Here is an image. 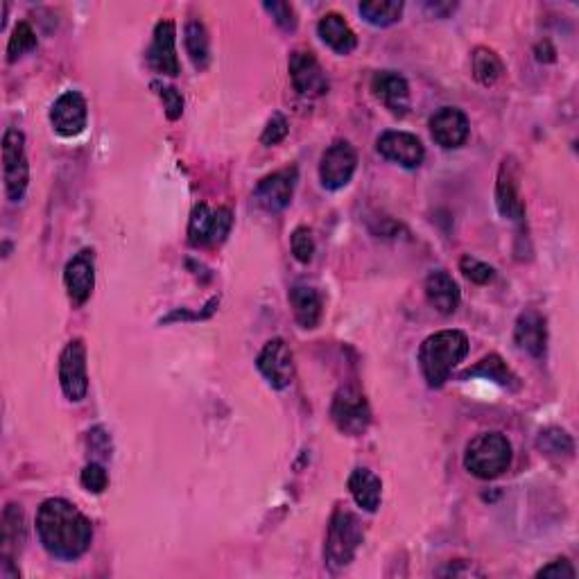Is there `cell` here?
<instances>
[{
  "mask_svg": "<svg viewBox=\"0 0 579 579\" xmlns=\"http://www.w3.org/2000/svg\"><path fill=\"white\" fill-rule=\"evenodd\" d=\"M66 295L73 306H84L91 299L95 288V256L93 249H82L66 263L64 270Z\"/></svg>",
  "mask_w": 579,
  "mask_h": 579,
  "instance_id": "obj_14",
  "label": "cell"
},
{
  "mask_svg": "<svg viewBox=\"0 0 579 579\" xmlns=\"http://www.w3.org/2000/svg\"><path fill=\"white\" fill-rule=\"evenodd\" d=\"M537 446H539V451L550 457V460H570L575 453V444H573V439H570V435L566 430H561L557 426H550L546 430H541L539 432V437H537Z\"/></svg>",
  "mask_w": 579,
  "mask_h": 579,
  "instance_id": "obj_30",
  "label": "cell"
},
{
  "mask_svg": "<svg viewBox=\"0 0 579 579\" xmlns=\"http://www.w3.org/2000/svg\"><path fill=\"white\" fill-rule=\"evenodd\" d=\"M426 299L439 315H453L460 308V285L446 270H435L426 279Z\"/></svg>",
  "mask_w": 579,
  "mask_h": 579,
  "instance_id": "obj_21",
  "label": "cell"
},
{
  "mask_svg": "<svg viewBox=\"0 0 579 579\" xmlns=\"http://www.w3.org/2000/svg\"><path fill=\"white\" fill-rule=\"evenodd\" d=\"M512 444L503 432H482L464 453L466 471L480 480H496L512 466Z\"/></svg>",
  "mask_w": 579,
  "mask_h": 579,
  "instance_id": "obj_4",
  "label": "cell"
},
{
  "mask_svg": "<svg viewBox=\"0 0 579 579\" xmlns=\"http://www.w3.org/2000/svg\"><path fill=\"white\" fill-rule=\"evenodd\" d=\"M466 353H469V337L462 331L428 335L419 347V367L428 387L432 390L442 387L451 378L453 369L466 358Z\"/></svg>",
  "mask_w": 579,
  "mask_h": 579,
  "instance_id": "obj_2",
  "label": "cell"
},
{
  "mask_svg": "<svg viewBox=\"0 0 579 579\" xmlns=\"http://www.w3.org/2000/svg\"><path fill=\"white\" fill-rule=\"evenodd\" d=\"M557 53H555V48L550 46V41H543V43H539L537 46V59L539 62H555V57Z\"/></svg>",
  "mask_w": 579,
  "mask_h": 579,
  "instance_id": "obj_40",
  "label": "cell"
},
{
  "mask_svg": "<svg viewBox=\"0 0 579 579\" xmlns=\"http://www.w3.org/2000/svg\"><path fill=\"white\" fill-rule=\"evenodd\" d=\"M537 577H548V579H575L577 577V570L573 568L568 559H555L550 561L548 566H543L541 570H537Z\"/></svg>",
  "mask_w": 579,
  "mask_h": 579,
  "instance_id": "obj_38",
  "label": "cell"
},
{
  "mask_svg": "<svg viewBox=\"0 0 579 579\" xmlns=\"http://www.w3.org/2000/svg\"><path fill=\"white\" fill-rule=\"evenodd\" d=\"M290 80L295 91L306 98H319L328 91V80L322 64L310 50H295L290 55Z\"/></svg>",
  "mask_w": 579,
  "mask_h": 579,
  "instance_id": "obj_12",
  "label": "cell"
},
{
  "mask_svg": "<svg viewBox=\"0 0 579 579\" xmlns=\"http://www.w3.org/2000/svg\"><path fill=\"white\" fill-rule=\"evenodd\" d=\"M233 227V215L227 206L211 209L209 204H197L190 213L188 243L193 247H215L227 240Z\"/></svg>",
  "mask_w": 579,
  "mask_h": 579,
  "instance_id": "obj_7",
  "label": "cell"
},
{
  "mask_svg": "<svg viewBox=\"0 0 579 579\" xmlns=\"http://www.w3.org/2000/svg\"><path fill=\"white\" fill-rule=\"evenodd\" d=\"M471 125L469 118L462 109L455 107H442L435 116L430 118V134L432 141L437 145H442L444 150H457L462 148L469 138Z\"/></svg>",
  "mask_w": 579,
  "mask_h": 579,
  "instance_id": "obj_19",
  "label": "cell"
},
{
  "mask_svg": "<svg viewBox=\"0 0 579 579\" xmlns=\"http://www.w3.org/2000/svg\"><path fill=\"white\" fill-rule=\"evenodd\" d=\"M376 150L387 161L399 163L401 168L414 170L426 159V148L417 136L410 132H385L376 141Z\"/></svg>",
  "mask_w": 579,
  "mask_h": 579,
  "instance_id": "obj_16",
  "label": "cell"
},
{
  "mask_svg": "<svg viewBox=\"0 0 579 579\" xmlns=\"http://www.w3.org/2000/svg\"><path fill=\"white\" fill-rule=\"evenodd\" d=\"M455 3H426V10L435 14V19H446L448 14L455 12Z\"/></svg>",
  "mask_w": 579,
  "mask_h": 579,
  "instance_id": "obj_39",
  "label": "cell"
},
{
  "mask_svg": "<svg viewBox=\"0 0 579 579\" xmlns=\"http://www.w3.org/2000/svg\"><path fill=\"white\" fill-rule=\"evenodd\" d=\"M148 66L154 73L177 77L181 73L177 57V25L170 19L159 21L154 28L152 46L148 50Z\"/></svg>",
  "mask_w": 579,
  "mask_h": 579,
  "instance_id": "obj_13",
  "label": "cell"
},
{
  "mask_svg": "<svg viewBox=\"0 0 579 579\" xmlns=\"http://www.w3.org/2000/svg\"><path fill=\"white\" fill-rule=\"evenodd\" d=\"M0 559H14L16 552L25 543V516L19 505L10 503L3 512V525H0Z\"/></svg>",
  "mask_w": 579,
  "mask_h": 579,
  "instance_id": "obj_26",
  "label": "cell"
},
{
  "mask_svg": "<svg viewBox=\"0 0 579 579\" xmlns=\"http://www.w3.org/2000/svg\"><path fill=\"white\" fill-rule=\"evenodd\" d=\"M3 179L10 202H21L30 184L28 154H25V136L10 127L3 136Z\"/></svg>",
  "mask_w": 579,
  "mask_h": 579,
  "instance_id": "obj_6",
  "label": "cell"
},
{
  "mask_svg": "<svg viewBox=\"0 0 579 579\" xmlns=\"http://www.w3.org/2000/svg\"><path fill=\"white\" fill-rule=\"evenodd\" d=\"M152 89L157 91V95L163 102V111H166L168 120H179L184 116V95H181L175 86H166V84H152Z\"/></svg>",
  "mask_w": 579,
  "mask_h": 579,
  "instance_id": "obj_33",
  "label": "cell"
},
{
  "mask_svg": "<svg viewBox=\"0 0 579 579\" xmlns=\"http://www.w3.org/2000/svg\"><path fill=\"white\" fill-rule=\"evenodd\" d=\"M462 380H469V378H485L491 380V383H496L500 387H505V390H518L521 383H518V378L512 369L505 365V360L498 356V353H489V356L482 358L478 365L469 367L466 371H462Z\"/></svg>",
  "mask_w": 579,
  "mask_h": 579,
  "instance_id": "obj_25",
  "label": "cell"
},
{
  "mask_svg": "<svg viewBox=\"0 0 579 579\" xmlns=\"http://www.w3.org/2000/svg\"><path fill=\"white\" fill-rule=\"evenodd\" d=\"M365 539V527L360 518L347 507H337L331 523H328L326 543H324V559L331 570L347 568L358 555V548Z\"/></svg>",
  "mask_w": 579,
  "mask_h": 579,
  "instance_id": "obj_3",
  "label": "cell"
},
{
  "mask_svg": "<svg viewBox=\"0 0 579 579\" xmlns=\"http://www.w3.org/2000/svg\"><path fill=\"white\" fill-rule=\"evenodd\" d=\"M86 123H89V105H86L84 95L77 91L59 95L50 109V125L55 132L64 138H75L84 132Z\"/></svg>",
  "mask_w": 579,
  "mask_h": 579,
  "instance_id": "obj_11",
  "label": "cell"
},
{
  "mask_svg": "<svg viewBox=\"0 0 579 579\" xmlns=\"http://www.w3.org/2000/svg\"><path fill=\"white\" fill-rule=\"evenodd\" d=\"M358 12L369 25L390 28V25L401 21L403 3L401 0H367V3L358 5Z\"/></svg>",
  "mask_w": 579,
  "mask_h": 579,
  "instance_id": "obj_28",
  "label": "cell"
},
{
  "mask_svg": "<svg viewBox=\"0 0 579 579\" xmlns=\"http://www.w3.org/2000/svg\"><path fill=\"white\" fill-rule=\"evenodd\" d=\"M184 43L190 62L197 71H206L211 64V39L202 21H188L184 28Z\"/></svg>",
  "mask_w": 579,
  "mask_h": 579,
  "instance_id": "obj_27",
  "label": "cell"
},
{
  "mask_svg": "<svg viewBox=\"0 0 579 579\" xmlns=\"http://www.w3.org/2000/svg\"><path fill=\"white\" fill-rule=\"evenodd\" d=\"M514 342L518 349H523L534 358H543L548 349V326L546 319L537 310H525V313L516 319L514 328Z\"/></svg>",
  "mask_w": 579,
  "mask_h": 579,
  "instance_id": "obj_20",
  "label": "cell"
},
{
  "mask_svg": "<svg viewBox=\"0 0 579 579\" xmlns=\"http://www.w3.org/2000/svg\"><path fill=\"white\" fill-rule=\"evenodd\" d=\"M496 206L498 213L505 220L523 224L525 222V202L521 197V188H518L516 166L512 159H505L500 163L498 179H496Z\"/></svg>",
  "mask_w": 579,
  "mask_h": 579,
  "instance_id": "obj_17",
  "label": "cell"
},
{
  "mask_svg": "<svg viewBox=\"0 0 579 579\" xmlns=\"http://www.w3.org/2000/svg\"><path fill=\"white\" fill-rule=\"evenodd\" d=\"M471 62H473V77L482 86H494L505 73L503 59H500L494 50L485 46L473 50Z\"/></svg>",
  "mask_w": 579,
  "mask_h": 579,
  "instance_id": "obj_29",
  "label": "cell"
},
{
  "mask_svg": "<svg viewBox=\"0 0 579 579\" xmlns=\"http://www.w3.org/2000/svg\"><path fill=\"white\" fill-rule=\"evenodd\" d=\"M80 482L86 491H91V494H105V489L109 487L107 469L98 462L86 464L82 475H80Z\"/></svg>",
  "mask_w": 579,
  "mask_h": 579,
  "instance_id": "obj_35",
  "label": "cell"
},
{
  "mask_svg": "<svg viewBox=\"0 0 579 579\" xmlns=\"http://www.w3.org/2000/svg\"><path fill=\"white\" fill-rule=\"evenodd\" d=\"M256 367L274 390H285V387L292 385V378H295L292 351L281 337H274V340L265 344L256 358Z\"/></svg>",
  "mask_w": 579,
  "mask_h": 579,
  "instance_id": "obj_10",
  "label": "cell"
},
{
  "mask_svg": "<svg viewBox=\"0 0 579 579\" xmlns=\"http://www.w3.org/2000/svg\"><path fill=\"white\" fill-rule=\"evenodd\" d=\"M439 575H453V577H462V575H482V570H473V566L469 568H457V566H448L446 570H442Z\"/></svg>",
  "mask_w": 579,
  "mask_h": 579,
  "instance_id": "obj_41",
  "label": "cell"
},
{
  "mask_svg": "<svg viewBox=\"0 0 579 579\" xmlns=\"http://www.w3.org/2000/svg\"><path fill=\"white\" fill-rule=\"evenodd\" d=\"M295 186H297V168H285L276 170L272 175L258 181L254 195L265 211L276 213L283 211L285 206L292 202Z\"/></svg>",
  "mask_w": 579,
  "mask_h": 579,
  "instance_id": "obj_18",
  "label": "cell"
},
{
  "mask_svg": "<svg viewBox=\"0 0 579 579\" xmlns=\"http://www.w3.org/2000/svg\"><path fill=\"white\" fill-rule=\"evenodd\" d=\"M460 272L475 285H487L496 279L494 267L478 261V258H473V256H462Z\"/></svg>",
  "mask_w": 579,
  "mask_h": 579,
  "instance_id": "obj_32",
  "label": "cell"
},
{
  "mask_svg": "<svg viewBox=\"0 0 579 579\" xmlns=\"http://www.w3.org/2000/svg\"><path fill=\"white\" fill-rule=\"evenodd\" d=\"M358 170V152L349 141L328 145L319 161V181L326 190H342L351 184Z\"/></svg>",
  "mask_w": 579,
  "mask_h": 579,
  "instance_id": "obj_9",
  "label": "cell"
},
{
  "mask_svg": "<svg viewBox=\"0 0 579 579\" xmlns=\"http://www.w3.org/2000/svg\"><path fill=\"white\" fill-rule=\"evenodd\" d=\"M263 7L272 14L274 23L279 25L281 30L285 32L297 30V14H295V7H292L290 3H265Z\"/></svg>",
  "mask_w": 579,
  "mask_h": 579,
  "instance_id": "obj_36",
  "label": "cell"
},
{
  "mask_svg": "<svg viewBox=\"0 0 579 579\" xmlns=\"http://www.w3.org/2000/svg\"><path fill=\"white\" fill-rule=\"evenodd\" d=\"M34 48H37V32L32 30V25L28 21H21L14 28L10 43H7V62L14 64L16 59L30 53Z\"/></svg>",
  "mask_w": 579,
  "mask_h": 579,
  "instance_id": "obj_31",
  "label": "cell"
},
{
  "mask_svg": "<svg viewBox=\"0 0 579 579\" xmlns=\"http://www.w3.org/2000/svg\"><path fill=\"white\" fill-rule=\"evenodd\" d=\"M290 245H292V254L299 263L308 265L313 261L315 256V238H313V231L308 227H297L292 231V238H290Z\"/></svg>",
  "mask_w": 579,
  "mask_h": 579,
  "instance_id": "obj_34",
  "label": "cell"
},
{
  "mask_svg": "<svg viewBox=\"0 0 579 579\" xmlns=\"http://www.w3.org/2000/svg\"><path fill=\"white\" fill-rule=\"evenodd\" d=\"M331 419L335 428L349 437L365 435L371 423V408L358 385H342L333 396Z\"/></svg>",
  "mask_w": 579,
  "mask_h": 579,
  "instance_id": "obj_5",
  "label": "cell"
},
{
  "mask_svg": "<svg viewBox=\"0 0 579 579\" xmlns=\"http://www.w3.org/2000/svg\"><path fill=\"white\" fill-rule=\"evenodd\" d=\"M37 534L41 546L64 561L82 557L93 541L89 518L64 498H50L41 503L37 512Z\"/></svg>",
  "mask_w": 579,
  "mask_h": 579,
  "instance_id": "obj_1",
  "label": "cell"
},
{
  "mask_svg": "<svg viewBox=\"0 0 579 579\" xmlns=\"http://www.w3.org/2000/svg\"><path fill=\"white\" fill-rule=\"evenodd\" d=\"M349 491L356 505L369 514H374L383 500V482L369 469H356L349 475Z\"/></svg>",
  "mask_w": 579,
  "mask_h": 579,
  "instance_id": "obj_24",
  "label": "cell"
},
{
  "mask_svg": "<svg viewBox=\"0 0 579 579\" xmlns=\"http://www.w3.org/2000/svg\"><path fill=\"white\" fill-rule=\"evenodd\" d=\"M288 120H285L283 114H274L270 118V123H267L265 132L261 136V143L267 145V148H272V145H279L285 136H288Z\"/></svg>",
  "mask_w": 579,
  "mask_h": 579,
  "instance_id": "obj_37",
  "label": "cell"
},
{
  "mask_svg": "<svg viewBox=\"0 0 579 579\" xmlns=\"http://www.w3.org/2000/svg\"><path fill=\"white\" fill-rule=\"evenodd\" d=\"M290 306H292V313H295L297 324L301 328H306V331H313L317 328L319 319H322V297H319V292L315 288H310V285H295V288L290 290Z\"/></svg>",
  "mask_w": 579,
  "mask_h": 579,
  "instance_id": "obj_23",
  "label": "cell"
},
{
  "mask_svg": "<svg viewBox=\"0 0 579 579\" xmlns=\"http://www.w3.org/2000/svg\"><path fill=\"white\" fill-rule=\"evenodd\" d=\"M59 385L68 401L80 403L89 392V371H86V347L80 337H75L59 356Z\"/></svg>",
  "mask_w": 579,
  "mask_h": 579,
  "instance_id": "obj_8",
  "label": "cell"
},
{
  "mask_svg": "<svg viewBox=\"0 0 579 579\" xmlns=\"http://www.w3.org/2000/svg\"><path fill=\"white\" fill-rule=\"evenodd\" d=\"M371 93L392 116L403 118L410 111V84L401 73L380 71L371 77Z\"/></svg>",
  "mask_w": 579,
  "mask_h": 579,
  "instance_id": "obj_15",
  "label": "cell"
},
{
  "mask_svg": "<svg viewBox=\"0 0 579 579\" xmlns=\"http://www.w3.org/2000/svg\"><path fill=\"white\" fill-rule=\"evenodd\" d=\"M317 34L328 48L335 50L337 55H349L358 46L356 32L351 30V25L344 21V16L340 14H326L317 23Z\"/></svg>",
  "mask_w": 579,
  "mask_h": 579,
  "instance_id": "obj_22",
  "label": "cell"
}]
</instances>
